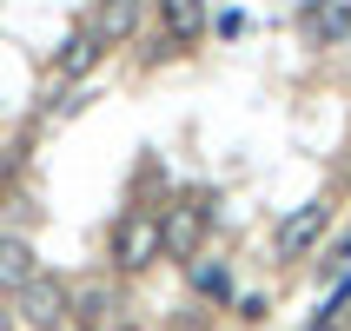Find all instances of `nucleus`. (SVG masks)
Listing matches in <instances>:
<instances>
[{"mask_svg":"<svg viewBox=\"0 0 351 331\" xmlns=\"http://www.w3.org/2000/svg\"><path fill=\"white\" fill-rule=\"evenodd\" d=\"M93 34H99V47H106V40H133L139 34V0H99Z\"/></svg>","mask_w":351,"mask_h":331,"instance_id":"7","label":"nucleus"},{"mask_svg":"<svg viewBox=\"0 0 351 331\" xmlns=\"http://www.w3.org/2000/svg\"><path fill=\"white\" fill-rule=\"evenodd\" d=\"M345 34H351V0H325V7L312 14V40L332 47V40H345Z\"/></svg>","mask_w":351,"mask_h":331,"instance_id":"9","label":"nucleus"},{"mask_svg":"<svg viewBox=\"0 0 351 331\" xmlns=\"http://www.w3.org/2000/svg\"><path fill=\"white\" fill-rule=\"evenodd\" d=\"M0 331H7V312H0Z\"/></svg>","mask_w":351,"mask_h":331,"instance_id":"13","label":"nucleus"},{"mask_svg":"<svg viewBox=\"0 0 351 331\" xmlns=\"http://www.w3.org/2000/svg\"><path fill=\"white\" fill-rule=\"evenodd\" d=\"M119 331H139V325H119Z\"/></svg>","mask_w":351,"mask_h":331,"instance_id":"14","label":"nucleus"},{"mask_svg":"<svg viewBox=\"0 0 351 331\" xmlns=\"http://www.w3.org/2000/svg\"><path fill=\"white\" fill-rule=\"evenodd\" d=\"M325 225H332V206H298V212L285 219V225H278V238H272V245H278V258H298V252H312Z\"/></svg>","mask_w":351,"mask_h":331,"instance_id":"3","label":"nucleus"},{"mask_svg":"<svg viewBox=\"0 0 351 331\" xmlns=\"http://www.w3.org/2000/svg\"><path fill=\"white\" fill-rule=\"evenodd\" d=\"M206 199H179V212L166 219V225H159V245H166V252H179V258H193V245H199V232H206Z\"/></svg>","mask_w":351,"mask_h":331,"instance_id":"4","label":"nucleus"},{"mask_svg":"<svg viewBox=\"0 0 351 331\" xmlns=\"http://www.w3.org/2000/svg\"><path fill=\"white\" fill-rule=\"evenodd\" d=\"M318 7H325V0H298V14H318Z\"/></svg>","mask_w":351,"mask_h":331,"instance_id":"12","label":"nucleus"},{"mask_svg":"<svg viewBox=\"0 0 351 331\" xmlns=\"http://www.w3.org/2000/svg\"><path fill=\"white\" fill-rule=\"evenodd\" d=\"M20 318H27L34 331L60 325V318H66V285H60V278H47V272H40L34 285H20Z\"/></svg>","mask_w":351,"mask_h":331,"instance_id":"2","label":"nucleus"},{"mask_svg":"<svg viewBox=\"0 0 351 331\" xmlns=\"http://www.w3.org/2000/svg\"><path fill=\"white\" fill-rule=\"evenodd\" d=\"M159 20H166V40L173 47H193L199 27H206V0H159Z\"/></svg>","mask_w":351,"mask_h":331,"instance_id":"6","label":"nucleus"},{"mask_svg":"<svg viewBox=\"0 0 351 331\" xmlns=\"http://www.w3.org/2000/svg\"><path fill=\"white\" fill-rule=\"evenodd\" d=\"M245 27H252V20L239 14V7H232V14H219V34H226V40H239V34H245Z\"/></svg>","mask_w":351,"mask_h":331,"instance_id":"11","label":"nucleus"},{"mask_svg":"<svg viewBox=\"0 0 351 331\" xmlns=\"http://www.w3.org/2000/svg\"><path fill=\"white\" fill-rule=\"evenodd\" d=\"M193 285H199L206 298H226V265H199V272H193Z\"/></svg>","mask_w":351,"mask_h":331,"instance_id":"10","label":"nucleus"},{"mask_svg":"<svg viewBox=\"0 0 351 331\" xmlns=\"http://www.w3.org/2000/svg\"><path fill=\"white\" fill-rule=\"evenodd\" d=\"M99 53H106V47H99V34L86 27V34H73V40H66V47L53 53V66H60L66 79H86V73L99 66Z\"/></svg>","mask_w":351,"mask_h":331,"instance_id":"8","label":"nucleus"},{"mask_svg":"<svg viewBox=\"0 0 351 331\" xmlns=\"http://www.w3.org/2000/svg\"><path fill=\"white\" fill-rule=\"evenodd\" d=\"M159 252H166V245H159V219H153V212H126V219L113 225V265L146 272Z\"/></svg>","mask_w":351,"mask_h":331,"instance_id":"1","label":"nucleus"},{"mask_svg":"<svg viewBox=\"0 0 351 331\" xmlns=\"http://www.w3.org/2000/svg\"><path fill=\"white\" fill-rule=\"evenodd\" d=\"M40 265H34V245L14 232H0V292H20V285H34Z\"/></svg>","mask_w":351,"mask_h":331,"instance_id":"5","label":"nucleus"}]
</instances>
